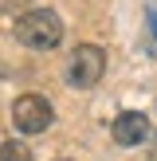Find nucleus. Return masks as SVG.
<instances>
[{
  "label": "nucleus",
  "mask_w": 157,
  "mask_h": 161,
  "mask_svg": "<svg viewBox=\"0 0 157 161\" xmlns=\"http://www.w3.org/2000/svg\"><path fill=\"white\" fill-rule=\"evenodd\" d=\"M16 39L31 51H55L63 43V20L51 8H28L16 20Z\"/></svg>",
  "instance_id": "nucleus-1"
},
{
  "label": "nucleus",
  "mask_w": 157,
  "mask_h": 161,
  "mask_svg": "<svg viewBox=\"0 0 157 161\" xmlns=\"http://www.w3.org/2000/svg\"><path fill=\"white\" fill-rule=\"evenodd\" d=\"M51 122H55V106L43 94L28 91V94H20V98L12 102V126L20 134H43Z\"/></svg>",
  "instance_id": "nucleus-3"
},
{
  "label": "nucleus",
  "mask_w": 157,
  "mask_h": 161,
  "mask_svg": "<svg viewBox=\"0 0 157 161\" xmlns=\"http://www.w3.org/2000/svg\"><path fill=\"white\" fill-rule=\"evenodd\" d=\"M63 75H67L71 91H90V86H98V79L106 75V51H102L98 43H78L75 51H71Z\"/></svg>",
  "instance_id": "nucleus-2"
},
{
  "label": "nucleus",
  "mask_w": 157,
  "mask_h": 161,
  "mask_svg": "<svg viewBox=\"0 0 157 161\" xmlns=\"http://www.w3.org/2000/svg\"><path fill=\"white\" fill-rule=\"evenodd\" d=\"M0 161H31V149L24 146V142H4V146H0Z\"/></svg>",
  "instance_id": "nucleus-5"
},
{
  "label": "nucleus",
  "mask_w": 157,
  "mask_h": 161,
  "mask_svg": "<svg viewBox=\"0 0 157 161\" xmlns=\"http://www.w3.org/2000/svg\"><path fill=\"white\" fill-rule=\"evenodd\" d=\"M110 134H114V142L126 146V149L141 146V142L149 138V118L141 114V110H122V114L114 118V130H110Z\"/></svg>",
  "instance_id": "nucleus-4"
}]
</instances>
